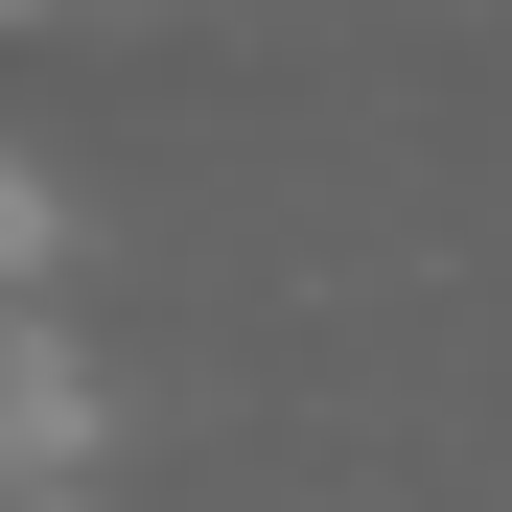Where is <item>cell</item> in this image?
<instances>
[{
	"label": "cell",
	"mask_w": 512,
	"mask_h": 512,
	"mask_svg": "<svg viewBox=\"0 0 512 512\" xmlns=\"http://www.w3.org/2000/svg\"><path fill=\"white\" fill-rule=\"evenodd\" d=\"M94 466H117L94 350H70L47 303H0V512H94Z\"/></svg>",
	"instance_id": "cell-1"
},
{
	"label": "cell",
	"mask_w": 512,
	"mask_h": 512,
	"mask_svg": "<svg viewBox=\"0 0 512 512\" xmlns=\"http://www.w3.org/2000/svg\"><path fill=\"white\" fill-rule=\"evenodd\" d=\"M47 280H70V187L0 140V303H47Z\"/></svg>",
	"instance_id": "cell-2"
},
{
	"label": "cell",
	"mask_w": 512,
	"mask_h": 512,
	"mask_svg": "<svg viewBox=\"0 0 512 512\" xmlns=\"http://www.w3.org/2000/svg\"><path fill=\"white\" fill-rule=\"evenodd\" d=\"M0 24H70V0H0Z\"/></svg>",
	"instance_id": "cell-3"
}]
</instances>
